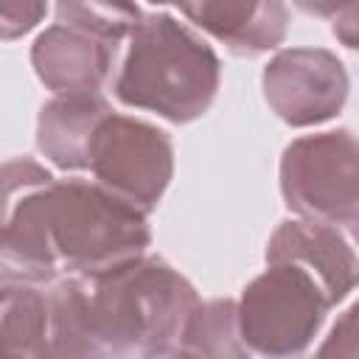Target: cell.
<instances>
[{"label": "cell", "mask_w": 359, "mask_h": 359, "mask_svg": "<svg viewBox=\"0 0 359 359\" xmlns=\"http://www.w3.org/2000/svg\"><path fill=\"white\" fill-rule=\"evenodd\" d=\"M286 261L300 266L325 292L331 306L342 303L356 286V252L339 227L314 219H286L266 244V264Z\"/></svg>", "instance_id": "cell-8"}, {"label": "cell", "mask_w": 359, "mask_h": 359, "mask_svg": "<svg viewBox=\"0 0 359 359\" xmlns=\"http://www.w3.org/2000/svg\"><path fill=\"white\" fill-rule=\"evenodd\" d=\"M149 3H154V6H165V3H171V0H149Z\"/></svg>", "instance_id": "cell-20"}, {"label": "cell", "mask_w": 359, "mask_h": 359, "mask_svg": "<svg viewBox=\"0 0 359 359\" xmlns=\"http://www.w3.org/2000/svg\"><path fill=\"white\" fill-rule=\"evenodd\" d=\"M261 90L283 123L303 129L342 112L351 79L342 59L328 48H283L266 62Z\"/></svg>", "instance_id": "cell-7"}, {"label": "cell", "mask_w": 359, "mask_h": 359, "mask_svg": "<svg viewBox=\"0 0 359 359\" xmlns=\"http://www.w3.org/2000/svg\"><path fill=\"white\" fill-rule=\"evenodd\" d=\"M48 11V0H0V42H11L34 31Z\"/></svg>", "instance_id": "cell-18"}, {"label": "cell", "mask_w": 359, "mask_h": 359, "mask_svg": "<svg viewBox=\"0 0 359 359\" xmlns=\"http://www.w3.org/2000/svg\"><path fill=\"white\" fill-rule=\"evenodd\" d=\"M56 20L87 36L118 45L137 28L143 11L135 0H56Z\"/></svg>", "instance_id": "cell-16"}, {"label": "cell", "mask_w": 359, "mask_h": 359, "mask_svg": "<svg viewBox=\"0 0 359 359\" xmlns=\"http://www.w3.org/2000/svg\"><path fill=\"white\" fill-rule=\"evenodd\" d=\"M236 309L244 345L252 353L286 359L309 351L334 306L300 266L272 261L244 286Z\"/></svg>", "instance_id": "cell-4"}, {"label": "cell", "mask_w": 359, "mask_h": 359, "mask_svg": "<svg viewBox=\"0 0 359 359\" xmlns=\"http://www.w3.org/2000/svg\"><path fill=\"white\" fill-rule=\"evenodd\" d=\"M109 112L112 107L98 93L56 95L39 109L36 149L62 171H84L98 123Z\"/></svg>", "instance_id": "cell-11"}, {"label": "cell", "mask_w": 359, "mask_h": 359, "mask_svg": "<svg viewBox=\"0 0 359 359\" xmlns=\"http://www.w3.org/2000/svg\"><path fill=\"white\" fill-rule=\"evenodd\" d=\"M180 11L236 56L275 50L289 31L283 0H171Z\"/></svg>", "instance_id": "cell-9"}, {"label": "cell", "mask_w": 359, "mask_h": 359, "mask_svg": "<svg viewBox=\"0 0 359 359\" xmlns=\"http://www.w3.org/2000/svg\"><path fill=\"white\" fill-rule=\"evenodd\" d=\"M115 45L62 22L45 28L31 45L34 73L56 95L98 93L109 79Z\"/></svg>", "instance_id": "cell-10"}, {"label": "cell", "mask_w": 359, "mask_h": 359, "mask_svg": "<svg viewBox=\"0 0 359 359\" xmlns=\"http://www.w3.org/2000/svg\"><path fill=\"white\" fill-rule=\"evenodd\" d=\"M146 216L95 180H53L45 196V230L53 255L79 278L101 275L149 252Z\"/></svg>", "instance_id": "cell-3"}, {"label": "cell", "mask_w": 359, "mask_h": 359, "mask_svg": "<svg viewBox=\"0 0 359 359\" xmlns=\"http://www.w3.org/2000/svg\"><path fill=\"white\" fill-rule=\"evenodd\" d=\"M311 17L334 20V34L345 48H356V0H294Z\"/></svg>", "instance_id": "cell-19"}, {"label": "cell", "mask_w": 359, "mask_h": 359, "mask_svg": "<svg viewBox=\"0 0 359 359\" xmlns=\"http://www.w3.org/2000/svg\"><path fill=\"white\" fill-rule=\"evenodd\" d=\"M56 177L28 157L0 163V227L11 224Z\"/></svg>", "instance_id": "cell-17"}, {"label": "cell", "mask_w": 359, "mask_h": 359, "mask_svg": "<svg viewBox=\"0 0 359 359\" xmlns=\"http://www.w3.org/2000/svg\"><path fill=\"white\" fill-rule=\"evenodd\" d=\"M0 356H50V314L45 286L0 297Z\"/></svg>", "instance_id": "cell-13"}, {"label": "cell", "mask_w": 359, "mask_h": 359, "mask_svg": "<svg viewBox=\"0 0 359 359\" xmlns=\"http://www.w3.org/2000/svg\"><path fill=\"white\" fill-rule=\"evenodd\" d=\"M50 314V356H95L87 280L67 275L45 286Z\"/></svg>", "instance_id": "cell-14"}, {"label": "cell", "mask_w": 359, "mask_h": 359, "mask_svg": "<svg viewBox=\"0 0 359 359\" xmlns=\"http://www.w3.org/2000/svg\"><path fill=\"white\" fill-rule=\"evenodd\" d=\"M56 272L59 261L45 241L0 230V297L31 286H48L56 280Z\"/></svg>", "instance_id": "cell-15"}, {"label": "cell", "mask_w": 359, "mask_h": 359, "mask_svg": "<svg viewBox=\"0 0 359 359\" xmlns=\"http://www.w3.org/2000/svg\"><path fill=\"white\" fill-rule=\"evenodd\" d=\"M177 356H208V359H244L250 348L238 331V309L230 297L199 300L180 334Z\"/></svg>", "instance_id": "cell-12"}, {"label": "cell", "mask_w": 359, "mask_h": 359, "mask_svg": "<svg viewBox=\"0 0 359 359\" xmlns=\"http://www.w3.org/2000/svg\"><path fill=\"white\" fill-rule=\"evenodd\" d=\"M280 194L300 219L353 230L359 219V149L351 129L292 140L280 154Z\"/></svg>", "instance_id": "cell-5"}, {"label": "cell", "mask_w": 359, "mask_h": 359, "mask_svg": "<svg viewBox=\"0 0 359 359\" xmlns=\"http://www.w3.org/2000/svg\"><path fill=\"white\" fill-rule=\"evenodd\" d=\"M222 62L216 50L177 17L143 14L115 76V98L171 123L202 118L216 101Z\"/></svg>", "instance_id": "cell-2"}, {"label": "cell", "mask_w": 359, "mask_h": 359, "mask_svg": "<svg viewBox=\"0 0 359 359\" xmlns=\"http://www.w3.org/2000/svg\"><path fill=\"white\" fill-rule=\"evenodd\" d=\"M84 280L95 356H177L199 294L165 258L143 252Z\"/></svg>", "instance_id": "cell-1"}, {"label": "cell", "mask_w": 359, "mask_h": 359, "mask_svg": "<svg viewBox=\"0 0 359 359\" xmlns=\"http://www.w3.org/2000/svg\"><path fill=\"white\" fill-rule=\"evenodd\" d=\"M87 168L98 185L151 213L174 177V143L160 126L112 109L98 123Z\"/></svg>", "instance_id": "cell-6"}]
</instances>
